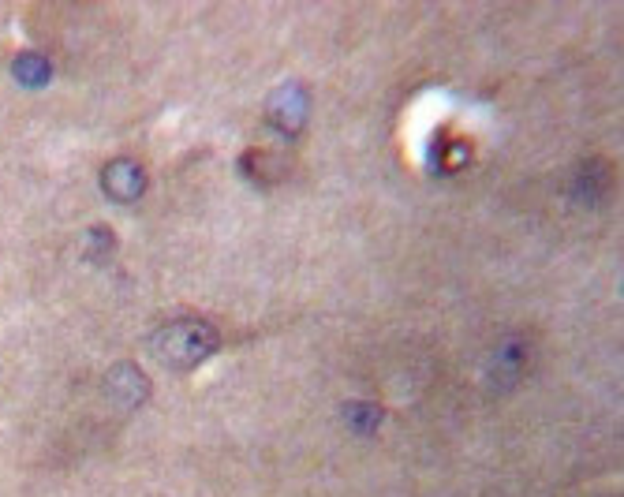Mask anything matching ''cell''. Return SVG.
Segmentation results:
<instances>
[{
	"mask_svg": "<svg viewBox=\"0 0 624 497\" xmlns=\"http://www.w3.org/2000/svg\"><path fill=\"white\" fill-rule=\"evenodd\" d=\"M19 79H27V83H42L45 79L42 57H23L19 60Z\"/></svg>",
	"mask_w": 624,
	"mask_h": 497,
	"instance_id": "obj_3",
	"label": "cell"
},
{
	"mask_svg": "<svg viewBox=\"0 0 624 497\" xmlns=\"http://www.w3.org/2000/svg\"><path fill=\"white\" fill-rule=\"evenodd\" d=\"M213 348H217V329L202 318H180V322H169V326L157 329L154 337V352L161 355V363L169 367H199L202 359H210Z\"/></svg>",
	"mask_w": 624,
	"mask_h": 497,
	"instance_id": "obj_1",
	"label": "cell"
},
{
	"mask_svg": "<svg viewBox=\"0 0 624 497\" xmlns=\"http://www.w3.org/2000/svg\"><path fill=\"white\" fill-rule=\"evenodd\" d=\"M101 184H105V191H109L113 199L131 202L146 191V172H142L139 161H131V157H116V161H109L105 172H101Z\"/></svg>",
	"mask_w": 624,
	"mask_h": 497,
	"instance_id": "obj_2",
	"label": "cell"
}]
</instances>
